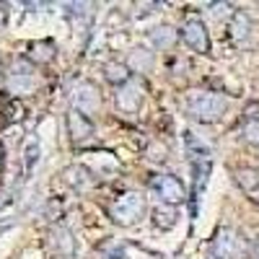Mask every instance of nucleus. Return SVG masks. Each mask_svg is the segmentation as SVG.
Wrapping results in <instances>:
<instances>
[{"mask_svg":"<svg viewBox=\"0 0 259 259\" xmlns=\"http://www.w3.org/2000/svg\"><path fill=\"white\" fill-rule=\"evenodd\" d=\"M254 259H259V239H256V244H254Z\"/></svg>","mask_w":259,"mask_h":259,"instance_id":"nucleus-22","label":"nucleus"},{"mask_svg":"<svg viewBox=\"0 0 259 259\" xmlns=\"http://www.w3.org/2000/svg\"><path fill=\"white\" fill-rule=\"evenodd\" d=\"M187 150L192 153V158H197L194 153H200V163H205V161H207V156H210V150L202 145V140H194V135H192V133H187Z\"/></svg>","mask_w":259,"mask_h":259,"instance_id":"nucleus-16","label":"nucleus"},{"mask_svg":"<svg viewBox=\"0 0 259 259\" xmlns=\"http://www.w3.org/2000/svg\"><path fill=\"white\" fill-rule=\"evenodd\" d=\"M212 254L218 259H239L241 256V239H239V233L231 231V228H221L218 233H215Z\"/></svg>","mask_w":259,"mask_h":259,"instance_id":"nucleus-3","label":"nucleus"},{"mask_svg":"<svg viewBox=\"0 0 259 259\" xmlns=\"http://www.w3.org/2000/svg\"><path fill=\"white\" fill-rule=\"evenodd\" d=\"M73 104H75V109L80 114H94L99 112V106H101V94L94 83H78L75 85V91H73Z\"/></svg>","mask_w":259,"mask_h":259,"instance_id":"nucleus-4","label":"nucleus"},{"mask_svg":"<svg viewBox=\"0 0 259 259\" xmlns=\"http://www.w3.org/2000/svg\"><path fill=\"white\" fill-rule=\"evenodd\" d=\"M0 166H3V150H0Z\"/></svg>","mask_w":259,"mask_h":259,"instance_id":"nucleus-23","label":"nucleus"},{"mask_svg":"<svg viewBox=\"0 0 259 259\" xmlns=\"http://www.w3.org/2000/svg\"><path fill=\"white\" fill-rule=\"evenodd\" d=\"M104 78L109 83H114V85H124V83H130V70L122 62H109L104 68Z\"/></svg>","mask_w":259,"mask_h":259,"instance_id":"nucleus-12","label":"nucleus"},{"mask_svg":"<svg viewBox=\"0 0 259 259\" xmlns=\"http://www.w3.org/2000/svg\"><path fill=\"white\" fill-rule=\"evenodd\" d=\"M244 138H246V143L259 145V119H249L244 124Z\"/></svg>","mask_w":259,"mask_h":259,"instance_id":"nucleus-19","label":"nucleus"},{"mask_svg":"<svg viewBox=\"0 0 259 259\" xmlns=\"http://www.w3.org/2000/svg\"><path fill=\"white\" fill-rule=\"evenodd\" d=\"M55 57V45L52 41H34L29 47V60L31 62H50Z\"/></svg>","mask_w":259,"mask_h":259,"instance_id":"nucleus-13","label":"nucleus"},{"mask_svg":"<svg viewBox=\"0 0 259 259\" xmlns=\"http://www.w3.org/2000/svg\"><path fill=\"white\" fill-rule=\"evenodd\" d=\"M36 158H39V143H31L26 148V168H34Z\"/></svg>","mask_w":259,"mask_h":259,"instance_id":"nucleus-21","label":"nucleus"},{"mask_svg":"<svg viewBox=\"0 0 259 259\" xmlns=\"http://www.w3.org/2000/svg\"><path fill=\"white\" fill-rule=\"evenodd\" d=\"M249 26H251V21H249L246 13H236L233 16V36L236 39H244L249 34Z\"/></svg>","mask_w":259,"mask_h":259,"instance_id":"nucleus-17","label":"nucleus"},{"mask_svg":"<svg viewBox=\"0 0 259 259\" xmlns=\"http://www.w3.org/2000/svg\"><path fill=\"white\" fill-rule=\"evenodd\" d=\"M36 89V78L29 75V73H13L8 78V91L16 94V96H26Z\"/></svg>","mask_w":259,"mask_h":259,"instance_id":"nucleus-10","label":"nucleus"},{"mask_svg":"<svg viewBox=\"0 0 259 259\" xmlns=\"http://www.w3.org/2000/svg\"><path fill=\"white\" fill-rule=\"evenodd\" d=\"M236 184H239L241 189L246 192H254L259 187V168H251V166H241V168H236Z\"/></svg>","mask_w":259,"mask_h":259,"instance_id":"nucleus-11","label":"nucleus"},{"mask_svg":"<svg viewBox=\"0 0 259 259\" xmlns=\"http://www.w3.org/2000/svg\"><path fill=\"white\" fill-rule=\"evenodd\" d=\"M153 189L161 194V200H163L166 205H179V202H184V197H187L184 184H182L177 177H171V174L158 177V179L153 182Z\"/></svg>","mask_w":259,"mask_h":259,"instance_id":"nucleus-5","label":"nucleus"},{"mask_svg":"<svg viewBox=\"0 0 259 259\" xmlns=\"http://www.w3.org/2000/svg\"><path fill=\"white\" fill-rule=\"evenodd\" d=\"M231 11H233L231 3H212V6H210L212 18H226V16H231Z\"/></svg>","mask_w":259,"mask_h":259,"instance_id":"nucleus-20","label":"nucleus"},{"mask_svg":"<svg viewBox=\"0 0 259 259\" xmlns=\"http://www.w3.org/2000/svg\"><path fill=\"white\" fill-rule=\"evenodd\" d=\"M150 41L156 45V50H166L177 41V31L171 26H158V29H153V34H150Z\"/></svg>","mask_w":259,"mask_h":259,"instance_id":"nucleus-14","label":"nucleus"},{"mask_svg":"<svg viewBox=\"0 0 259 259\" xmlns=\"http://www.w3.org/2000/svg\"><path fill=\"white\" fill-rule=\"evenodd\" d=\"M68 133H70V140H85V138H91L94 135V122L80 114L78 109H70L68 112Z\"/></svg>","mask_w":259,"mask_h":259,"instance_id":"nucleus-7","label":"nucleus"},{"mask_svg":"<svg viewBox=\"0 0 259 259\" xmlns=\"http://www.w3.org/2000/svg\"><path fill=\"white\" fill-rule=\"evenodd\" d=\"M182 39L187 41L192 50H197V52H207V50H210L207 29H205L202 21H187L184 29H182Z\"/></svg>","mask_w":259,"mask_h":259,"instance_id":"nucleus-6","label":"nucleus"},{"mask_svg":"<svg viewBox=\"0 0 259 259\" xmlns=\"http://www.w3.org/2000/svg\"><path fill=\"white\" fill-rule=\"evenodd\" d=\"M145 212V197L140 192H124L122 197L112 205V218L122 226H133L143 218Z\"/></svg>","mask_w":259,"mask_h":259,"instance_id":"nucleus-1","label":"nucleus"},{"mask_svg":"<svg viewBox=\"0 0 259 259\" xmlns=\"http://www.w3.org/2000/svg\"><path fill=\"white\" fill-rule=\"evenodd\" d=\"M226 106H228L226 99L218 94H200L189 101V112H192V117H197L202 122H215L223 117Z\"/></svg>","mask_w":259,"mask_h":259,"instance_id":"nucleus-2","label":"nucleus"},{"mask_svg":"<svg viewBox=\"0 0 259 259\" xmlns=\"http://www.w3.org/2000/svg\"><path fill=\"white\" fill-rule=\"evenodd\" d=\"M50 246L55 254H62V256H70L75 251V241H73V233L68 228H52L50 233Z\"/></svg>","mask_w":259,"mask_h":259,"instance_id":"nucleus-9","label":"nucleus"},{"mask_svg":"<svg viewBox=\"0 0 259 259\" xmlns=\"http://www.w3.org/2000/svg\"><path fill=\"white\" fill-rule=\"evenodd\" d=\"M153 223H158L161 228H171L177 223V215H174V210H156L153 212Z\"/></svg>","mask_w":259,"mask_h":259,"instance_id":"nucleus-18","label":"nucleus"},{"mask_svg":"<svg viewBox=\"0 0 259 259\" xmlns=\"http://www.w3.org/2000/svg\"><path fill=\"white\" fill-rule=\"evenodd\" d=\"M0 73H3V65H0Z\"/></svg>","mask_w":259,"mask_h":259,"instance_id":"nucleus-25","label":"nucleus"},{"mask_svg":"<svg viewBox=\"0 0 259 259\" xmlns=\"http://www.w3.org/2000/svg\"><path fill=\"white\" fill-rule=\"evenodd\" d=\"M207 259H218V256H215V254H210V256H207Z\"/></svg>","mask_w":259,"mask_h":259,"instance_id":"nucleus-24","label":"nucleus"},{"mask_svg":"<svg viewBox=\"0 0 259 259\" xmlns=\"http://www.w3.org/2000/svg\"><path fill=\"white\" fill-rule=\"evenodd\" d=\"M130 62H133L135 70L145 73V70H150V65H153V57H150V52H145V50H138V52L130 55Z\"/></svg>","mask_w":259,"mask_h":259,"instance_id":"nucleus-15","label":"nucleus"},{"mask_svg":"<svg viewBox=\"0 0 259 259\" xmlns=\"http://www.w3.org/2000/svg\"><path fill=\"white\" fill-rule=\"evenodd\" d=\"M140 101H143V85L135 83V80L124 83L119 89V94H117V104H119V109H124V112H135L140 106Z\"/></svg>","mask_w":259,"mask_h":259,"instance_id":"nucleus-8","label":"nucleus"}]
</instances>
